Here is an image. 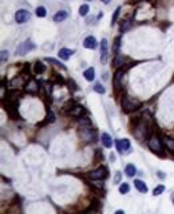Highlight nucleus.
<instances>
[{
	"label": "nucleus",
	"mask_w": 174,
	"mask_h": 214,
	"mask_svg": "<svg viewBox=\"0 0 174 214\" xmlns=\"http://www.w3.org/2000/svg\"><path fill=\"white\" fill-rule=\"evenodd\" d=\"M141 107V102L135 98L131 97H125L122 99V110L125 113H133V111L138 110Z\"/></svg>",
	"instance_id": "nucleus-1"
},
{
	"label": "nucleus",
	"mask_w": 174,
	"mask_h": 214,
	"mask_svg": "<svg viewBox=\"0 0 174 214\" xmlns=\"http://www.w3.org/2000/svg\"><path fill=\"white\" fill-rule=\"evenodd\" d=\"M5 110H7L8 115H10L11 119H19L20 115L18 113V103L16 101H12V99H7V102H4Z\"/></svg>",
	"instance_id": "nucleus-2"
},
{
	"label": "nucleus",
	"mask_w": 174,
	"mask_h": 214,
	"mask_svg": "<svg viewBox=\"0 0 174 214\" xmlns=\"http://www.w3.org/2000/svg\"><path fill=\"white\" fill-rule=\"evenodd\" d=\"M107 177H108V170L106 166H101L90 173V178H91L92 181H101V179H105V178H107Z\"/></svg>",
	"instance_id": "nucleus-3"
},
{
	"label": "nucleus",
	"mask_w": 174,
	"mask_h": 214,
	"mask_svg": "<svg viewBox=\"0 0 174 214\" xmlns=\"http://www.w3.org/2000/svg\"><path fill=\"white\" fill-rule=\"evenodd\" d=\"M34 48H35V44H34L31 40H26V42L20 43V46L16 48V54L18 55H26V54H28L30 51H32Z\"/></svg>",
	"instance_id": "nucleus-4"
},
{
	"label": "nucleus",
	"mask_w": 174,
	"mask_h": 214,
	"mask_svg": "<svg viewBox=\"0 0 174 214\" xmlns=\"http://www.w3.org/2000/svg\"><path fill=\"white\" fill-rule=\"evenodd\" d=\"M30 18H31V14H30V11H27V10H19L15 14V20L19 24H23V23H26V21H28Z\"/></svg>",
	"instance_id": "nucleus-5"
},
{
	"label": "nucleus",
	"mask_w": 174,
	"mask_h": 214,
	"mask_svg": "<svg viewBox=\"0 0 174 214\" xmlns=\"http://www.w3.org/2000/svg\"><path fill=\"white\" fill-rule=\"evenodd\" d=\"M147 145H149V149H150L151 151H154V153H158V154L162 153V145H161L158 138H150Z\"/></svg>",
	"instance_id": "nucleus-6"
},
{
	"label": "nucleus",
	"mask_w": 174,
	"mask_h": 214,
	"mask_svg": "<svg viewBox=\"0 0 174 214\" xmlns=\"http://www.w3.org/2000/svg\"><path fill=\"white\" fill-rule=\"evenodd\" d=\"M107 56H108L107 39H102V42H101V62H102V64H105L107 62Z\"/></svg>",
	"instance_id": "nucleus-7"
},
{
	"label": "nucleus",
	"mask_w": 174,
	"mask_h": 214,
	"mask_svg": "<svg viewBox=\"0 0 174 214\" xmlns=\"http://www.w3.org/2000/svg\"><path fill=\"white\" fill-rule=\"evenodd\" d=\"M115 145H117V150L119 151V153H125L126 150L130 149V141L129 139H117Z\"/></svg>",
	"instance_id": "nucleus-8"
},
{
	"label": "nucleus",
	"mask_w": 174,
	"mask_h": 214,
	"mask_svg": "<svg viewBox=\"0 0 174 214\" xmlns=\"http://www.w3.org/2000/svg\"><path fill=\"white\" fill-rule=\"evenodd\" d=\"M83 44H85L86 48H90V50H94L98 47V42L94 36H87L85 39V42H83Z\"/></svg>",
	"instance_id": "nucleus-9"
},
{
	"label": "nucleus",
	"mask_w": 174,
	"mask_h": 214,
	"mask_svg": "<svg viewBox=\"0 0 174 214\" xmlns=\"http://www.w3.org/2000/svg\"><path fill=\"white\" fill-rule=\"evenodd\" d=\"M122 76H123V70L122 68H118V71L115 72V76H114V87H115V90H119Z\"/></svg>",
	"instance_id": "nucleus-10"
},
{
	"label": "nucleus",
	"mask_w": 174,
	"mask_h": 214,
	"mask_svg": "<svg viewBox=\"0 0 174 214\" xmlns=\"http://www.w3.org/2000/svg\"><path fill=\"white\" fill-rule=\"evenodd\" d=\"M74 54L72 50H68V48H60L59 50V58L63 59V60H68V59L71 58V55Z\"/></svg>",
	"instance_id": "nucleus-11"
},
{
	"label": "nucleus",
	"mask_w": 174,
	"mask_h": 214,
	"mask_svg": "<svg viewBox=\"0 0 174 214\" xmlns=\"http://www.w3.org/2000/svg\"><path fill=\"white\" fill-rule=\"evenodd\" d=\"M134 186H135L137 190L141 191V193H147V186H146V184L143 181H141V179H135Z\"/></svg>",
	"instance_id": "nucleus-12"
},
{
	"label": "nucleus",
	"mask_w": 174,
	"mask_h": 214,
	"mask_svg": "<svg viewBox=\"0 0 174 214\" xmlns=\"http://www.w3.org/2000/svg\"><path fill=\"white\" fill-rule=\"evenodd\" d=\"M102 143H103L105 147L110 149L111 146H113V139H111V136L107 134V133H103L102 134Z\"/></svg>",
	"instance_id": "nucleus-13"
},
{
	"label": "nucleus",
	"mask_w": 174,
	"mask_h": 214,
	"mask_svg": "<svg viewBox=\"0 0 174 214\" xmlns=\"http://www.w3.org/2000/svg\"><path fill=\"white\" fill-rule=\"evenodd\" d=\"M83 75H85L86 80H89V82H92V80L95 79V70H94V67L87 68L85 72H83Z\"/></svg>",
	"instance_id": "nucleus-14"
},
{
	"label": "nucleus",
	"mask_w": 174,
	"mask_h": 214,
	"mask_svg": "<svg viewBox=\"0 0 174 214\" xmlns=\"http://www.w3.org/2000/svg\"><path fill=\"white\" fill-rule=\"evenodd\" d=\"M67 16H68V14L66 11H59L54 15V21L55 23H60V21H63L64 19H67Z\"/></svg>",
	"instance_id": "nucleus-15"
},
{
	"label": "nucleus",
	"mask_w": 174,
	"mask_h": 214,
	"mask_svg": "<svg viewBox=\"0 0 174 214\" xmlns=\"http://www.w3.org/2000/svg\"><path fill=\"white\" fill-rule=\"evenodd\" d=\"M70 114L72 117L79 118V117H82V114H85V108H83L82 106H75L72 110H70Z\"/></svg>",
	"instance_id": "nucleus-16"
},
{
	"label": "nucleus",
	"mask_w": 174,
	"mask_h": 214,
	"mask_svg": "<svg viewBox=\"0 0 174 214\" xmlns=\"http://www.w3.org/2000/svg\"><path fill=\"white\" fill-rule=\"evenodd\" d=\"M163 145L167 147V150L170 153L174 154V139H170V138H165L163 139Z\"/></svg>",
	"instance_id": "nucleus-17"
},
{
	"label": "nucleus",
	"mask_w": 174,
	"mask_h": 214,
	"mask_svg": "<svg viewBox=\"0 0 174 214\" xmlns=\"http://www.w3.org/2000/svg\"><path fill=\"white\" fill-rule=\"evenodd\" d=\"M125 173H126V175L127 177H134L135 175V173H137V169H135V166L134 165H127L126 167H125Z\"/></svg>",
	"instance_id": "nucleus-18"
},
{
	"label": "nucleus",
	"mask_w": 174,
	"mask_h": 214,
	"mask_svg": "<svg viewBox=\"0 0 174 214\" xmlns=\"http://www.w3.org/2000/svg\"><path fill=\"white\" fill-rule=\"evenodd\" d=\"M46 71V66L43 63H40V62H38V63L35 64V72L36 74H43Z\"/></svg>",
	"instance_id": "nucleus-19"
},
{
	"label": "nucleus",
	"mask_w": 174,
	"mask_h": 214,
	"mask_svg": "<svg viewBox=\"0 0 174 214\" xmlns=\"http://www.w3.org/2000/svg\"><path fill=\"white\" fill-rule=\"evenodd\" d=\"M89 10H90V7L87 4L80 5V7H79V15H80V16H86V15L89 14Z\"/></svg>",
	"instance_id": "nucleus-20"
},
{
	"label": "nucleus",
	"mask_w": 174,
	"mask_h": 214,
	"mask_svg": "<svg viewBox=\"0 0 174 214\" xmlns=\"http://www.w3.org/2000/svg\"><path fill=\"white\" fill-rule=\"evenodd\" d=\"M123 62H125V59H123L122 56H119V55H117L115 59H114V67L119 68V67L123 64Z\"/></svg>",
	"instance_id": "nucleus-21"
},
{
	"label": "nucleus",
	"mask_w": 174,
	"mask_h": 214,
	"mask_svg": "<svg viewBox=\"0 0 174 214\" xmlns=\"http://www.w3.org/2000/svg\"><path fill=\"white\" fill-rule=\"evenodd\" d=\"M36 15H38L39 18H44L46 15H47V11H46L44 7H38L36 8Z\"/></svg>",
	"instance_id": "nucleus-22"
},
{
	"label": "nucleus",
	"mask_w": 174,
	"mask_h": 214,
	"mask_svg": "<svg viewBox=\"0 0 174 214\" xmlns=\"http://www.w3.org/2000/svg\"><path fill=\"white\" fill-rule=\"evenodd\" d=\"M119 14H121V7H118L115 12H114V15H113V19H111V26H114V24L117 23V20H118V16H119Z\"/></svg>",
	"instance_id": "nucleus-23"
},
{
	"label": "nucleus",
	"mask_w": 174,
	"mask_h": 214,
	"mask_svg": "<svg viewBox=\"0 0 174 214\" xmlns=\"http://www.w3.org/2000/svg\"><path fill=\"white\" fill-rule=\"evenodd\" d=\"M94 91H97L98 94H105V91H106V88H105L103 86L101 85V83H97V85L94 86Z\"/></svg>",
	"instance_id": "nucleus-24"
},
{
	"label": "nucleus",
	"mask_w": 174,
	"mask_h": 214,
	"mask_svg": "<svg viewBox=\"0 0 174 214\" xmlns=\"http://www.w3.org/2000/svg\"><path fill=\"white\" fill-rule=\"evenodd\" d=\"M129 190H130V186L127 185V184H122V185L119 186V193H121V194L129 193Z\"/></svg>",
	"instance_id": "nucleus-25"
},
{
	"label": "nucleus",
	"mask_w": 174,
	"mask_h": 214,
	"mask_svg": "<svg viewBox=\"0 0 174 214\" xmlns=\"http://www.w3.org/2000/svg\"><path fill=\"white\" fill-rule=\"evenodd\" d=\"M163 191H165V186H163V185H158L157 187L154 189L153 194H154V195H160V194H162Z\"/></svg>",
	"instance_id": "nucleus-26"
},
{
	"label": "nucleus",
	"mask_w": 174,
	"mask_h": 214,
	"mask_svg": "<svg viewBox=\"0 0 174 214\" xmlns=\"http://www.w3.org/2000/svg\"><path fill=\"white\" fill-rule=\"evenodd\" d=\"M0 60H2V63H4V62L8 60V51L3 50V51L0 52Z\"/></svg>",
	"instance_id": "nucleus-27"
},
{
	"label": "nucleus",
	"mask_w": 174,
	"mask_h": 214,
	"mask_svg": "<svg viewBox=\"0 0 174 214\" xmlns=\"http://www.w3.org/2000/svg\"><path fill=\"white\" fill-rule=\"evenodd\" d=\"M119 42H121V38L118 36V38H115V42H114V46H113V50H114V52H115V55H118V50H119Z\"/></svg>",
	"instance_id": "nucleus-28"
},
{
	"label": "nucleus",
	"mask_w": 174,
	"mask_h": 214,
	"mask_svg": "<svg viewBox=\"0 0 174 214\" xmlns=\"http://www.w3.org/2000/svg\"><path fill=\"white\" fill-rule=\"evenodd\" d=\"M46 60L50 62V63H52V64H55V66H59V67H62V68H64V66L60 63V62H58V60H55V59H52V58H46Z\"/></svg>",
	"instance_id": "nucleus-29"
},
{
	"label": "nucleus",
	"mask_w": 174,
	"mask_h": 214,
	"mask_svg": "<svg viewBox=\"0 0 174 214\" xmlns=\"http://www.w3.org/2000/svg\"><path fill=\"white\" fill-rule=\"evenodd\" d=\"M47 122H50V123L55 122V115H54L52 111H48V113H47Z\"/></svg>",
	"instance_id": "nucleus-30"
},
{
	"label": "nucleus",
	"mask_w": 174,
	"mask_h": 214,
	"mask_svg": "<svg viewBox=\"0 0 174 214\" xmlns=\"http://www.w3.org/2000/svg\"><path fill=\"white\" fill-rule=\"evenodd\" d=\"M83 214H101V212H99L98 209H92V207H91V209L87 210V212H85Z\"/></svg>",
	"instance_id": "nucleus-31"
},
{
	"label": "nucleus",
	"mask_w": 174,
	"mask_h": 214,
	"mask_svg": "<svg viewBox=\"0 0 174 214\" xmlns=\"http://www.w3.org/2000/svg\"><path fill=\"white\" fill-rule=\"evenodd\" d=\"M92 185H94V186H97V187H99V189H102V187H103V186H105V184H103V182H101V184H98L97 181H95V182H92Z\"/></svg>",
	"instance_id": "nucleus-32"
},
{
	"label": "nucleus",
	"mask_w": 174,
	"mask_h": 214,
	"mask_svg": "<svg viewBox=\"0 0 174 214\" xmlns=\"http://www.w3.org/2000/svg\"><path fill=\"white\" fill-rule=\"evenodd\" d=\"M119 181H121V173H117V177H115V179H114V184H118Z\"/></svg>",
	"instance_id": "nucleus-33"
},
{
	"label": "nucleus",
	"mask_w": 174,
	"mask_h": 214,
	"mask_svg": "<svg viewBox=\"0 0 174 214\" xmlns=\"http://www.w3.org/2000/svg\"><path fill=\"white\" fill-rule=\"evenodd\" d=\"M97 158H98V159H102V154H101V150H97Z\"/></svg>",
	"instance_id": "nucleus-34"
},
{
	"label": "nucleus",
	"mask_w": 174,
	"mask_h": 214,
	"mask_svg": "<svg viewBox=\"0 0 174 214\" xmlns=\"http://www.w3.org/2000/svg\"><path fill=\"white\" fill-rule=\"evenodd\" d=\"M114 214H125V212H123V210H117Z\"/></svg>",
	"instance_id": "nucleus-35"
},
{
	"label": "nucleus",
	"mask_w": 174,
	"mask_h": 214,
	"mask_svg": "<svg viewBox=\"0 0 174 214\" xmlns=\"http://www.w3.org/2000/svg\"><path fill=\"white\" fill-rule=\"evenodd\" d=\"M101 2H102V3H103V4H108V3H110V2H111V0H101Z\"/></svg>",
	"instance_id": "nucleus-36"
},
{
	"label": "nucleus",
	"mask_w": 174,
	"mask_h": 214,
	"mask_svg": "<svg viewBox=\"0 0 174 214\" xmlns=\"http://www.w3.org/2000/svg\"><path fill=\"white\" fill-rule=\"evenodd\" d=\"M110 157H111V161H113V162H114V161H115V155H114V154H111Z\"/></svg>",
	"instance_id": "nucleus-37"
},
{
	"label": "nucleus",
	"mask_w": 174,
	"mask_h": 214,
	"mask_svg": "<svg viewBox=\"0 0 174 214\" xmlns=\"http://www.w3.org/2000/svg\"><path fill=\"white\" fill-rule=\"evenodd\" d=\"M173 202H174V201H173Z\"/></svg>",
	"instance_id": "nucleus-38"
},
{
	"label": "nucleus",
	"mask_w": 174,
	"mask_h": 214,
	"mask_svg": "<svg viewBox=\"0 0 174 214\" xmlns=\"http://www.w3.org/2000/svg\"><path fill=\"white\" fill-rule=\"evenodd\" d=\"M89 2H90V0H89Z\"/></svg>",
	"instance_id": "nucleus-39"
}]
</instances>
